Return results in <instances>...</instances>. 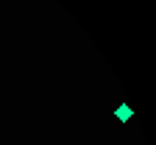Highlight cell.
Returning <instances> with one entry per match:
<instances>
[{"instance_id": "cell-1", "label": "cell", "mask_w": 156, "mask_h": 145, "mask_svg": "<svg viewBox=\"0 0 156 145\" xmlns=\"http://www.w3.org/2000/svg\"><path fill=\"white\" fill-rule=\"evenodd\" d=\"M114 114H117V120H120V123H128V120L134 117V109L128 106V103H120V106H117V112H114Z\"/></svg>"}]
</instances>
